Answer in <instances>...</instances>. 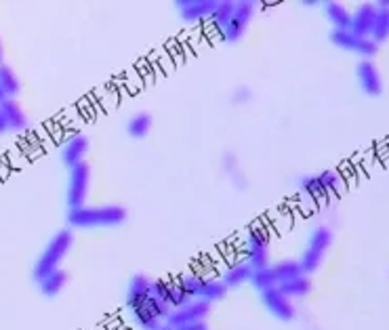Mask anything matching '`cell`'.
I'll return each instance as SVG.
<instances>
[{
  "label": "cell",
  "instance_id": "obj_1",
  "mask_svg": "<svg viewBox=\"0 0 389 330\" xmlns=\"http://www.w3.org/2000/svg\"><path fill=\"white\" fill-rule=\"evenodd\" d=\"M129 212L125 207L118 205H105V207H78L70 208L68 212V225L72 230H88V227H114L123 225L127 221Z\"/></svg>",
  "mask_w": 389,
  "mask_h": 330
},
{
  "label": "cell",
  "instance_id": "obj_2",
  "mask_svg": "<svg viewBox=\"0 0 389 330\" xmlns=\"http://www.w3.org/2000/svg\"><path fill=\"white\" fill-rule=\"evenodd\" d=\"M74 244V234L70 230H59L41 252V257L34 263V280L41 282L44 276H48L51 272L59 269L61 261L66 259V254L70 252V248Z\"/></svg>",
  "mask_w": 389,
  "mask_h": 330
},
{
  "label": "cell",
  "instance_id": "obj_3",
  "mask_svg": "<svg viewBox=\"0 0 389 330\" xmlns=\"http://www.w3.org/2000/svg\"><path fill=\"white\" fill-rule=\"evenodd\" d=\"M333 244V234L328 227H316L313 234L309 236V242L307 248L303 250L301 259H299V265H301L303 274H311L320 267V263L324 261L328 248Z\"/></svg>",
  "mask_w": 389,
  "mask_h": 330
},
{
  "label": "cell",
  "instance_id": "obj_4",
  "mask_svg": "<svg viewBox=\"0 0 389 330\" xmlns=\"http://www.w3.org/2000/svg\"><path fill=\"white\" fill-rule=\"evenodd\" d=\"M179 284L183 287V290L192 297V299H202L207 303L219 301L227 294V287L221 280H209L202 278L198 274H187L179 280Z\"/></svg>",
  "mask_w": 389,
  "mask_h": 330
},
{
  "label": "cell",
  "instance_id": "obj_5",
  "mask_svg": "<svg viewBox=\"0 0 389 330\" xmlns=\"http://www.w3.org/2000/svg\"><path fill=\"white\" fill-rule=\"evenodd\" d=\"M339 187H341V177L335 170H324L320 175L303 177L299 183V190L313 200H326L331 194H337Z\"/></svg>",
  "mask_w": 389,
  "mask_h": 330
},
{
  "label": "cell",
  "instance_id": "obj_6",
  "mask_svg": "<svg viewBox=\"0 0 389 330\" xmlns=\"http://www.w3.org/2000/svg\"><path fill=\"white\" fill-rule=\"evenodd\" d=\"M331 41H333L335 46H339L343 51H351V53L360 55L362 59H370L379 51V44H375L366 36L353 34L351 30H333L331 32Z\"/></svg>",
  "mask_w": 389,
  "mask_h": 330
},
{
  "label": "cell",
  "instance_id": "obj_7",
  "mask_svg": "<svg viewBox=\"0 0 389 330\" xmlns=\"http://www.w3.org/2000/svg\"><path fill=\"white\" fill-rule=\"evenodd\" d=\"M253 15H255V2L253 0H240V2H236L234 15H232L229 24L225 26V30L221 32V36L227 42H238L244 36V32H247Z\"/></svg>",
  "mask_w": 389,
  "mask_h": 330
},
{
  "label": "cell",
  "instance_id": "obj_8",
  "mask_svg": "<svg viewBox=\"0 0 389 330\" xmlns=\"http://www.w3.org/2000/svg\"><path fill=\"white\" fill-rule=\"evenodd\" d=\"M88 185H90V166L87 163H81L78 166L70 168V179H68V205H70V208L85 207Z\"/></svg>",
  "mask_w": 389,
  "mask_h": 330
},
{
  "label": "cell",
  "instance_id": "obj_9",
  "mask_svg": "<svg viewBox=\"0 0 389 330\" xmlns=\"http://www.w3.org/2000/svg\"><path fill=\"white\" fill-rule=\"evenodd\" d=\"M211 314V303L202 301V299H192L187 305L183 307H177L171 309L169 318H167V324L171 329H179L183 324H192V322H202L207 320V316Z\"/></svg>",
  "mask_w": 389,
  "mask_h": 330
},
{
  "label": "cell",
  "instance_id": "obj_10",
  "mask_svg": "<svg viewBox=\"0 0 389 330\" xmlns=\"http://www.w3.org/2000/svg\"><path fill=\"white\" fill-rule=\"evenodd\" d=\"M244 248H247V263L253 269L267 267V263H269V236L265 230H261V227L251 230Z\"/></svg>",
  "mask_w": 389,
  "mask_h": 330
},
{
  "label": "cell",
  "instance_id": "obj_11",
  "mask_svg": "<svg viewBox=\"0 0 389 330\" xmlns=\"http://www.w3.org/2000/svg\"><path fill=\"white\" fill-rule=\"evenodd\" d=\"M261 301H263V305L267 307V311H269L274 318L282 320V322H291V320H295V316H297V309H295L293 301H291L289 297H284L278 287H276V289L263 290V292H261Z\"/></svg>",
  "mask_w": 389,
  "mask_h": 330
},
{
  "label": "cell",
  "instance_id": "obj_12",
  "mask_svg": "<svg viewBox=\"0 0 389 330\" xmlns=\"http://www.w3.org/2000/svg\"><path fill=\"white\" fill-rule=\"evenodd\" d=\"M356 78H358V84L360 88L370 95V97H377L381 95L383 91V81H381V72L379 68L370 61V59H362L356 68Z\"/></svg>",
  "mask_w": 389,
  "mask_h": 330
},
{
  "label": "cell",
  "instance_id": "obj_13",
  "mask_svg": "<svg viewBox=\"0 0 389 330\" xmlns=\"http://www.w3.org/2000/svg\"><path fill=\"white\" fill-rule=\"evenodd\" d=\"M215 6L217 0H179V2H175V9L179 11L181 19L187 24H196V21L211 17Z\"/></svg>",
  "mask_w": 389,
  "mask_h": 330
},
{
  "label": "cell",
  "instance_id": "obj_14",
  "mask_svg": "<svg viewBox=\"0 0 389 330\" xmlns=\"http://www.w3.org/2000/svg\"><path fill=\"white\" fill-rule=\"evenodd\" d=\"M375 19H377V6H375L373 2H364V4H360V6L351 13V28H349V30H351L353 34H358V36L370 38Z\"/></svg>",
  "mask_w": 389,
  "mask_h": 330
},
{
  "label": "cell",
  "instance_id": "obj_15",
  "mask_svg": "<svg viewBox=\"0 0 389 330\" xmlns=\"http://www.w3.org/2000/svg\"><path fill=\"white\" fill-rule=\"evenodd\" d=\"M88 152V139L85 135H72L70 139H66V143L61 145V163L68 168H74L81 163H85V156Z\"/></svg>",
  "mask_w": 389,
  "mask_h": 330
},
{
  "label": "cell",
  "instance_id": "obj_16",
  "mask_svg": "<svg viewBox=\"0 0 389 330\" xmlns=\"http://www.w3.org/2000/svg\"><path fill=\"white\" fill-rule=\"evenodd\" d=\"M2 108V116H4V124H6V130H15V133H21L28 128V116L24 112V108L15 101V99H4L0 103Z\"/></svg>",
  "mask_w": 389,
  "mask_h": 330
},
{
  "label": "cell",
  "instance_id": "obj_17",
  "mask_svg": "<svg viewBox=\"0 0 389 330\" xmlns=\"http://www.w3.org/2000/svg\"><path fill=\"white\" fill-rule=\"evenodd\" d=\"M152 297V280H147L145 276H135L129 282V289H127V305L130 309L143 305L147 299Z\"/></svg>",
  "mask_w": 389,
  "mask_h": 330
},
{
  "label": "cell",
  "instance_id": "obj_18",
  "mask_svg": "<svg viewBox=\"0 0 389 330\" xmlns=\"http://www.w3.org/2000/svg\"><path fill=\"white\" fill-rule=\"evenodd\" d=\"M251 278H253V267L244 261V263H234L232 267H227L223 278H221V282L227 289H238V287L251 282Z\"/></svg>",
  "mask_w": 389,
  "mask_h": 330
},
{
  "label": "cell",
  "instance_id": "obj_19",
  "mask_svg": "<svg viewBox=\"0 0 389 330\" xmlns=\"http://www.w3.org/2000/svg\"><path fill=\"white\" fill-rule=\"evenodd\" d=\"M324 13L335 30H349L351 28V11H347L341 2H324Z\"/></svg>",
  "mask_w": 389,
  "mask_h": 330
},
{
  "label": "cell",
  "instance_id": "obj_20",
  "mask_svg": "<svg viewBox=\"0 0 389 330\" xmlns=\"http://www.w3.org/2000/svg\"><path fill=\"white\" fill-rule=\"evenodd\" d=\"M278 289H280V292L284 297H289L291 301L293 299H303V297H307L311 292V280H309L307 274H301V276H297L293 280H286V282L278 284Z\"/></svg>",
  "mask_w": 389,
  "mask_h": 330
},
{
  "label": "cell",
  "instance_id": "obj_21",
  "mask_svg": "<svg viewBox=\"0 0 389 330\" xmlns=\"http://www.w3.org/2000/svg\"><path fill=\"white\" fill-rule=\"evenodd\" d=\"M133 311V320H135V324L139 326L141 330H156L160 324H165L152 309H150V305H147V301L143 303V305H139V307H135V309H130Z\"/></svg>",
  "mask_w": 389,
  "mask_h": 330
},
{
  "label": "cell",
  "instance_id": "obj_22",
  "mask_svg": "<svg viewBox=\"0 0 389 330\" xmlns=\"http://www.w3.org/2000/svg\"><path fill=\"white\" fill-rule=\"evenodd\" d=\"M66 280H68V276H66V272L59 267V269H55V272H51L48 276H44L43 280L38 282V287H41V292H43L44 297H57L63 287H66Z\"/></svg>",
  "mask_w": 389,
  "mask_h": 330
},
{
  "label": "cell",
  "instance_id": "obj_23",
  "mask_svg": "<svg viewBox=\"0 0 389 330\" xmlns=\"http://www.w3.org/2000/svg\"><path fill=\"white\" fill-rule=\"evenodd\" d=\"M0 88L6 99H15V95H19V91H21L17 74L6 63H0Z\"/></svg>",
  "mask_w": 389,
  "mask_h": 330
},
{
  "label": "cell",
  "instance_id": "obj_24",
  "mask_svg": "<svg viewBox=\"0 0 389 330\" xmlns=\"http://www.w3.org/2000/svg\"><path fill=\"white\" fill-rule=\"evenodd\" d=\"M234 9H236V2H232V0H221V2H217L215 11H213V15H211L209 19H211V24L215 26L219 32H223L225 26L229 24V19H232V15H234Z\"/></svg>",
  "mask_w": 389,
  "mask_h": 330
},
{
  "label": "cell",
  "instance_id": "obj_25",
  "mask_svg": "<svg viewBox=\"0 0 389 330\" xmlns=\"http://www.w3.org/2000/svg\"><path fill=\"white\" fill-rule=\"evenodd\" d=\"M150 128H152V116L147 112H137L135 116H130L129 123H127V130L135 139H143L150 133Z\"/></svg>",
  "mask_w": 389,
  "mask_h": 330
},
{
  "label": "cell",
  "instance_id": "obj_26",
  "mask_svg": "<svg viewBox=\"0 0 389 330\" xmlns=\"http://www.w3.org/2000/svg\"><path fill=\"white\" fill-rule=\"evenodd\" d=\"M370 41L375 44H383L389 41V9H377V19L370 32Z\"/></svg>",
  "mask_w": 389,
  "mask_h": 330
},
{
  "label": "cell",
  "instance_id": "obj_27",
  "mask_svg": "<svg viewBox=\"0 0 389 330\" xmlns=\"http://www.w3.org/2000/svg\"><path fill=\"white\" fill-rule=\"evenodd\" d=\"M251 284L255 289L263 292V290L276 289L278 287V280H276V274H274V267L267 265V267H259V269H253V278H251Z\"/></svg>",
  "mask_w": 389,
  "mask_h": 330
},
{
  "label": "cell",
  "instance_id": "obj_28",
  "mask_svg": "<svg viewBox=\"0 0 389 330\" xmlns=\"http://www.w3.org/2000/svg\"><path fill=\"white\" fill-rule=\"evenodd\" d=\"M271 267H274V274H276L278 284H282L286 280H293V278H297V276L303 274L299 261H280V263H276Z\"/></svg>",
  "mask_w": 389,
  "mask_h": 330
},
{
  "label": "cell",
  "instance_id": "obj_29",
  "mask_svg": "<svg viewBox=\"0 0 389 330\" xmlns=\"http://www.w3.org/2000/svg\"><path fill=\"white\" fill-rule=\"evenodd\" d=\"M192 301V297L183 290V287L179 282H171V294H169V305L177 309V307H183Z\"/></svg>",
  "mask_w": 389,
  "mask_h": 330
},
{
  "label": "cell",
  "instance_id": "obj_30",
  "mask_svg": "<svg viewBox=\"0 0 389 330\" xmlns=\"http://www.w3.org/2000/svg\"><path fill=\"white\" fill-rule=\"evenodd\" d=\"M147 305H150V309L162 320V322H167V318H169V314H171V305L169 303H165V301H160V299H156V297H150L147 299Z\"/></svg>",
  "mask_w": 389,
  "mask_h": 330
},
{
  "label": "cell",
  "instance_id": "obj_31",
  "mask_svg": "<svg viewBox=\"0 0 389 330\" xmlns=\"http://www.w3.org/2000/svg\"><path fill=\"white\" fill-rule=\"evenodd\" d=\"M169 294H171V282H162V280L152 282V297H156V299L169 303Z\"/></svg>",
  "mask_w": 389,
  "mask_h": 330
},
{
  "label": "cell",
  "instance_id": "obj_32",
  "mask_svg": "<svg viewBox=\"0 0 389 330\" xmlns=\"http://www.w3.org/2000/svg\"><path fill=\"white\" fill-rule=\"evenodd\" d=\"M232 99H234V103H247V101L251 99V91H249L247 86H240V88L234 93Z\"/></svg>",
  "mask_w": 389,
  "mask_h": 330
},
{
  "label": "cell",
  "instance_id": "obj_33",
  "mask_svg": "<svg viewBox=\"0 0 389 330\" xmlns=\"http://www.w3.org/2000/svg\"><path fill=\"white\" fill-rule=\"evenodd\" d=\"M175 330H209V324L202 320V322H192V324H183V326H179V329Z\"/></svg>",
  "mask_w": 389,
  "mask_h": 330
},
{
  "label": "cell",
  "instance_id": "obj_34",
  "mask_svg": "<svg viewBox=\"0 0 389 330\" xmlns=\"http://www.w3.org/2000/svg\"><path fill=\"white\" fill-rule=\"evenodd\" d=\"M6 130V124H4V116H2V108H0V133Z\"/></svg>",
  "mask_w": 389,
  "mask_h": 330
},
{
  "label": "cell",
  "instance_id": "obj_35",
  "mask_svg": "<svg viewBox=\"0 0 389 330\" xmlns=\"http://www.w3.org/2000/svg\"><path fill=\"white\" fill-rule=\"evenodd\" d=\"M318 0H303V6H318Z\"/></svg>",
  "mask_w": 389,
  "mask_h": 330
},
{
  "label": "cell",
  "instance_id": "obj_36",
  "mask_svg": "<svg viewBox=\"0 0 389 330\" xmlns=\"http://www.w3.org/2000/svg\"><path fill=\"white\" fill-rule=\"evenodd\" d=\"M375 6H377V9H389V0H381V2H377Z\"/></svg>",
  "mask_w": 389,
  "mask_h": 330
},
{
  "label": "cell",
  "instance_id": "obj_37",
  "mask_svg": "<svg viewBox=\"0 0 389 330\" xmlns=\"http://www.w3.org/2000/svg\"><path fill=\"white\" fill-rule=\"evenodd\" d=\"M156 330H175V329H171V326H169V324L165 322V324H160V326H158V329H156Z\"/></svg>",
  "mask_w": 389,
  "mask_h": 330
},
{
  "label": "cell",
  "instance_id": "obj_38",
  "mask_svg": "<svg viewBox=\"0 0 389 330\" xmlns=\"http://www.w3.org/2000/svg\"><path fill=\"white\" fill-rule=\"evenodd\" d=\"M4 99H6V97H4V93H2V88H0V103H2V101H4Z\"/></svg>",
  "mask_w": 389,
  "mask_h": 330
},
{
  "label": "cell",
  "instance_id": "obj_39",
  "mask_svg": "<svg viewBox=\"0 0 389 330\" xmlns=\"http://www.w3.org/2000/svg\"><path fill=\"white\" fill-rule=\"evenodd\" d=\"M0 63H2V41H0Z\"/></svg>",
  "mask_w": 389,
  "mask_h": 330
}]
</instances>
